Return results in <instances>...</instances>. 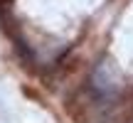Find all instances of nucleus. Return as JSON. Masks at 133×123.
<instances>
[{"label":"nucleus","mask_w":133,"mask_h":123,"mask_svg":"<svg viewBox=\"0 0 133 123\" xmlns=\"http://www.w3.org/2000/svg\"><path fill=\"white\" fill-rule=\"evenodd\" d=\"M91 84H94L96 94L101 96H111L116 89H118V71L111 62H101L94 69V76H91Z\"/></svg>","instance_id":"obj_1"}]
</instances>
